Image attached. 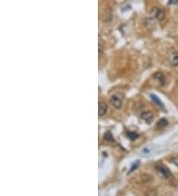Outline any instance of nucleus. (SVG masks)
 <instances>
[{
  "label": "nucleus",
  "instance_id": "nucleus-10",
  "mask_svg": "<svg viewBox=\"0 0 178 196\" xmlns=\"http://www.w3.org/2000/svg\"><path fill=\"white\" fill-rule=\"evenodd\" d=\"M127 135H128V136H130V137H131V139H132V140H135V139H136V138H138V137H139L138 134H135V133H132V132L127 133Z\"/></svg>",
  "mask_w": 178,
  "mask_h": 196
},
{
  "label": "nucleus",
  "instance_id": "nucleus-4",
  "mask_svg": "<svg viewBox=\"0 0 178 196\" xmlns=\"http://www.w3.org/2000/svg\"><path fill=\"white\" fill-rule=\"evenodd\" d=\"M107 111H108V105L104 101H100L99 104H98V113H99V116L102 117V116L106 114Z\"/></svg>",
  "mask_w": 178,
  "mask_h": 196
},
{
  "label": "nucleus",
  "instance_id": "nucleus-3",
  "mask_svg": "<svg viewBox=\"0 0 178 196\" xmlns=\"http://www.w3.org/2000/svg\"><path fill=\"white\" fill-rule=\"evenodd\" d=\"M151 13H152V16L155 18L156 20L161 21L165 18V12L161 8H157V7L153 8L152 10H151Z\"/></svg>",
  "mask_w": 178,
  "mask_h": 196
},
{
  "label": "nucleus",
  "instance_id": "nucleus-9",
  "mask_svg": "<svg viewBox=\"0 0 178 196\" xmlns=\"http://www.w3.org/2000/svg\"><path fill=\"white\" fill-rule=\"evenodd\" d=\"M168 125V121L166 120V119H164V118H162V119H160V120L157 122L156 123V128H160V129H162V128H164V127H166Z\"/></svg>",
  "mask_w": 178,
  "mask_h": 196
},
{
  "label": "nucleus",
  "instance_id": "nucleus-8",
  "mask_svg": "<svg viewBox=\"0 0 178 196\" xmlns=\"http://www.w3.org/2000/svg\"><path fill=\"white\" fill-rule=\"evenodd\" d=\"M150 98H151V100H152V102H154L156 104L157 106H159V107H161V108L163 109L164 108V106H163V103L160 101V99L158 97L156 96V95H154V94H151L150 95Z\"/></svg>",
  "mask_w": 178,
  "mask_h": 196
},
{
  "label": "nucleus",
  "instance_id": "nucleus-6",
  "mask_svg": "<svg viewBox=\"0 0 178 196\" xmlns=\"http://www.w3.org/2000/svg\"><path fill=\"white\" fill-rule=\"evenodd\" d=\"M141 118L144 121L147 122V124H150L153 120V115H152V113L150 111H145V112H142L141 114Z\"/></svg>",
  "mask_w": 178,
  "mask_h": 196
},
{
  "label": "nucleus",
  "instance_id": "nucleus-1",
  "mask_svg": "<svg viewBox=\"0 0 178 196\" xmlns=\"http://www.w3.org/2000/svg\"><path fill=\"white\" fill-rule=\"evenodd\" d=\"M110 103L112 104L113 107L115 109H120L122 105H123V101H122V98L117 94L112 95L111 98H110Z\"/></svg>",
  "mask_w": 178,
  "mask_h": 196
},
{
  "label": "nucleus",
  "instance_id": "nucleus-12",
  "mask_svg": "<svg viewBox=\"0 0 178 196\" xmlns=\"http://www.w3.org/2000/svg\"><path fill=\"white\" fill-rule=\"evenodd\" d=\"M168 4H169V5L178 4V0H168Z\"/></svg>",
  "mask_w": 178,
  "mask_h": 196
},
{
  "label": "nucleus",
  "instance_id": "nucleus-5",
  "mask_svg": "<svg viewBox=\"0 0 178 196\" xmlns=\"http://www.w3.org/2000/svg\"><path fill=\"white\" fill-rule=\"evenodd\" d=\"M169 64L172 67H178V52H172L171 55L169 56Z\"/></svg>",
  "mask_w": 178,
  "mask_h": 196
},
{
  "label": "nucleus",
  "instance_id": "nucleus-7",
  "mask_svg": "<svg viewBox=\"0 0 178 196\" xmlns=\"http://www.w3.org/2000/svg\"><path fill=\"white\" fill-rule=\"evenodd\" d=\"M153 79H155L160 85H164L165 83V77L161 72H156L153 74Z\"/></svg>",
  "mask_w": 178,
  "mask_h": 196
},
{
  "label": "nucleus",
  "instance_id": "nucleus-2",
  "mask_svg": "<svg viewBox=\"0 0 178 196\" xmlns=\"http://www.w3.org/2000/svg\"><path fill=\"white\" fill-rule=\"evenodd\" d=\"M155 167H156V170L159 172L160 175H161L162 177L168 178L171 175L170 171H169V169L166 167L164 165H162V163H158V165H156Z\"/></svg>",
  "mask_w": 178,
  "mask_h": 196
},
{
  "label": "nucleus",
  "instance_id": "nucleus-11",
  "mask_svg": "<svg viewBox=\"0 0 178 196\" xmlns=\"http://www.w3.org/2000/svg\"><path fill=\"white\" fill-rule=\"evenodd\" d=\"M171 162H172V163H174L176 166H178V157H172Z\"/></svg>",
  "mask_w": 178,
  "mask_h": 196
},
{
  "label": "nucleus",
  "instance_id": "nucleus-13",
  "mask_svg": "<svg viewBox=\"0 0 178 196\" xmlns=\"http://www.w3.org/2000/svg\"><path fill=\"white\" fill-rule=\"evenodd\" d=\"M177 86H178V82H177Z\"/></svg>",
  "mask_w": 178,
  "mask_h": 196
}]
</instances>
